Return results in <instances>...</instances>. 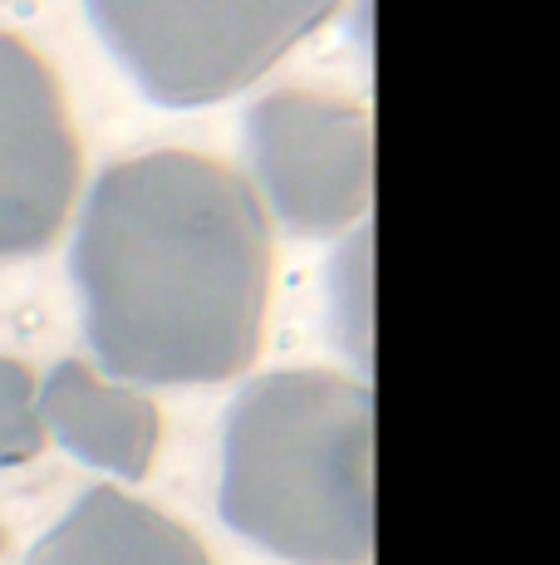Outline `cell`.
I'll return each mask as SVG.
<instances>
[{"label":"cell","instance_id":"obj_1","mask_svg":"<svg viewBox=\"0 0 560 565\" xmlns=\"http://www.w3.org/2000/svg\"><path fill=\"white\" fill-rule=\"evenodd\" d=\"M84 334L123 384H217L261 350L266 206L231 168L143 153L99 172L74 236Z\"/></svg>","mask_w":560,"mask_h":565},{"label":"cell","instance_id":"obj_2","mask_svg":"<svg viewBox=\"0 0 560 565\" xmlns=\"http://www.w3.org/2000/svg\"><path fill=\"white\" fill-rule=\"evenodd\" d=\"M222 516L295 565L374 556V394L325 369H286L226 413Z\"/></svg>","mask_w":560,"mask_h":565},{"label":"cell","instance_id":"obj_3","mask_svg":"<svg viewBox=\"0 0 560 565\" xmlns=\"http://www.w3.org/2000/svg\"><path fill=\"white\" fill-rule=\"evenodd\" d=\"M340 0H89L123 74L163 108H202L251 89Z\"/></svg>","mask_w":560,"mask_h":565},{"label":"cell","instance_id":"obj_4","mask_svg":"<svg viewBox=\"0 0 560 565\" xmlns=\"http://www.w3.org/2000/svg\"><path fill=\"white\" fill-rule=\"evenodd\" d=\"M256 192L290 236H340L374 202V128L325 94H271L246 114Z\"/></svg>","mask_w":560,"mask_h":565},{"label":"cell","instance_id":"obj_5","mask_svg":"<svg viewBox=\"0 0 560 565\" xmlns=\"http://www.w3.org/2000/svg\"><path fill=\"white\" fill-rule=\"evenodd\" d=\"M79 192L69 108L25 40L0 35V266L45 252Z\"/></svg>","mask_w":560,"mask_h":565},{"label":"cell","instance_id":"obj_6","mask_svg":"<svg viewBox=\"0 0 560 565\" xmlns=\"http://www.w3.org/2000/svg\"><path fill=\"white\" fill-rule=\"evenodd\" d=\"M40 413H45V433L60 438V448H69L79 462L128 482L153 467L158 408L148 404L143 388L123 379H104L99 369L64 360L40 379Z\"/></svg>","mask_w":560,"mask_h":565},{"label":"cell","instance_id":"obj_7","mask_svg":"<svg viewBox=\"0 0 560 565\" xmlns=\"http://www.w3.org/2000/svg\"><path fill=\"white\" fill-rule=\"evenodd\" d=\"M25 565H212V556L158 507L94 487L35 541Z\"/></svg>","mask_w":560,"mask_h":565},{"label":"cell","instance_id":"obj_8","mask_svg":"<svg viewBox=\"0 0 560 565\" xmlns=\"http://www.w3.org/2000/svg\"><path fill=\"white\" fill-rule=\"evenodd\" d=\"M45 413H40V379L25 360L0 354V467H25L45 452Z\"/></svg>","mask_w":560,"mask_h":565},{"label":"cell","instance_id":"obj_9","mask_svg":"<svg viewBox=\"0 0 560 565\" xmlns=\"http://www.w3.org/2000/svg\"><path fill=\"white\" fill-rule=\"evenodd\" d=\"M0 551H6V531H0Z\"/></svg>","mask_w":560,"mask_h":565}]
</instances>
